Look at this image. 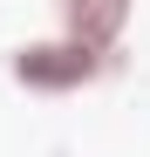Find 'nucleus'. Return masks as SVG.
<instances>
[{"mask_svg":"<svg viewBox=\"0 0 150 157\" xmlns=\"http://www.w3.org/2000/svg\"><path fill=\"white\" fill-rule=\"evenodd\" d=\"M14 82L21 89H34V96H75V89H89L96 75L109 68L103 48H89V41H75V34H48V41H21L14 55Z\"/></svg>","mask_w":150,"mask_h":157,"instance_id":"nucleus-1","label":"nucleus"},{"mask_svg":"<svg viewBox=\"0 0 150 157\" xmlns=\"http://www.w3.org/2000/svg\"><path fill=\"white\" fill-rule=\"evenodd\" d=\"M130 7H137V0H62V34L103 48V55H116L123 28H130Z\"/></svg>","mask_w":150,"mask_h":157,"instance_id":"nucleus-2","label":"nucleus"}]
</instances>
